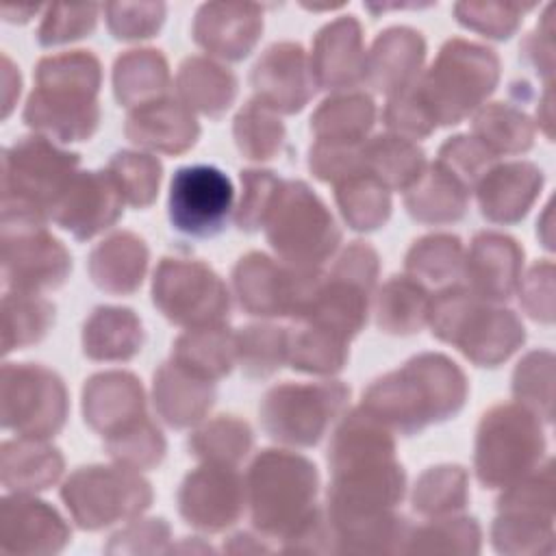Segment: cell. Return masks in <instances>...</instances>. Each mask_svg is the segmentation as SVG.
Here are the masks:
<instances>
[{
  "instance_id": "6da1fadb",
  "label": "cell",
  "mask_w": 556,
  "mask_h": 556,
  "mask_svg": "<svg viewBox=\"0 0 556 556\" xmlns=\"http://www.w3.org/2000/svg\"><path fill=\"white\" fill-rule=\"evenodd\" d=\"M35 80L24 122L61 141L89 139L98 126V59L85 50L46 56L37 63Z\"/></svg>"
},
{
  "instance_id": "7a4b0ae2",
  "label": "cell",
  "mask_w": 556,
  "mask_h": 556,
  "mask_svg": "<svg viewBox=\"0 0 556 556\" xmlns=\"http://www.w3.org/2000/svg\"><path fill=\"white\" fill-rule=\"evenodd\" d=\"M465 378L445 356L424 354L371 384L365 408L382 415L397 430L410 434L430 421H441L463 406Z\"/></svg>"
},
{
  "instance_id": "3957f363",
  "label": "cell",
  "mask_w": 556,
  "mask_h": 556,
  "mask_svg": "<svg viewBox=\"0 0 556 556\" xmlns=\"http://www.w3.org/2000/svg\"><path fill=\"white\" fill-rule=\"evenodd\" d=\"M78 154L61 152L46 137H22L2 159V222L41 226L72 185Z\"/></svg>"
},
{
  "instance_id": "277c9868",
  "label": "cell",
  "mask_w": 556,
  "mask_h": 556,
  "mask_svg": "<svg viewBox=\"0 0 556 556\" xmlns=\"http://www.w3.org/2000/svg\"><path fill=\"white\" fill-rule=\"evenodd\" d=\"M495 78L497 59L493 50L454 39L441 48L437 63L426 76V87L417 91V98L421 104L432 102L430 119L458 124V119L493 89Z\"/></svg>"
},
{
  "instance_id": "5b68a950",
  "label": "cell",
  "mask_w": 556,
  "mask_h": 556,
  "mask_svg": "<svg viewBox=\"0 0 556 556\" xmlns=\"http://www.w3.org/2000/svg\"><path fill=\"white\" fill-rule=\"evenodd\" d=\"M252 517L267 532L287 528L289 521H304V506L315 500L317 471L302 456L265 450L250 467Z\"/></svg>"
},
{
  "instance_id": "8992f818",
  "label": "cell",
  "mask_w": 556,
  "mask_h": 556,
  "mask_svg": "<svg viewBox=\"0 0 556 556\" xmlns=\"http://www.w3.org/2000/svg\"><path fill=\"white\" fill-rule=\"evenodd\" d=\"M269 206L278 211L267 228V239L285 258L319 263L337 245L334 222L306 185L287 182Z\"/></svg>"
},
{
  "instance_id": "52a82bcc",
  "label": "cell",
  "mask_w": 556,
  "mask_h": 556,
  "mask_svg": "<svg viewBox=\"0 0 556 556\" xmlns=\"http://www.w3.org/2000/svg\"><path fill=\"white\" fill-rule=\"evenodd\" d=\"M65 389L61 378L39 365L2 369V426L24 437H50L65 421Z\"/></svg>"
},
{
  "instance_id": "ba28073f",
  "label": "cell",
  "mask_w": 556,
  "mask_h": 556,
  "mask_svg": "<svg viewBox=\"0 0 556 556\" xmlns=\"http://www.w3.org/2000/svg\"><path fill=\"white\" fill-rule=\"evenodd\" d=\"M235 189L215 165H185L169 182L167 215L174 230L208 239L219 235L232 213Z\"/></svg>"
},
{
  "instance_id": "9c48e42d",
  "label": "cell",
  "mask_w": 556,
  "mask_h": 556,
  "mask_svg": "<svg viewBox=\"0 0 556 556\" xmlns=\"http://www.w3.org/2000/svg\"><path fill=\"white\" fill-rule=\"evenodd\" d=\"M348 389L343 384H282L274 387L261 406L263 426L269 437L315 445L332 417L341 410Z\"/></svg>"
},
{
  "instance_id": "30bf717a",
  "label": "cell",
  "mask_w": 556,
  "mask_h": 556,
  "mask_svg": "<svg viewBox=\"0 0 556 556\" xmlns=\"http://www.w3.org/2000/svg\"><path fill=\"white\" fill-rule=\"evenodd\" d=\"M30 224L2 222V278L15 293H33L63 285L72 258L61 241Z\"/></svg>"
},
{
  "instance_id": "8fae6325",
  "label": "cell",
  "mask_w": 556,
  "mask_h": 556,
  "mask_svg": "<svg viewBox=\"0 0 556 556\" xmlns=\"http://www.w3.org/2000/svg\"><path fill=\"white\" fill-rule=\"evenodd\" d=\"M154 304L176 324L217 321L228 308L213 304L200 295H226L219 278L202 263H180L163 258L154 276Z\"/></svg>"
},
{
  "instance_id": "7c38bea8",
  "label": "cell",
  "mask_w": 556,
  "mask_h": 556,
  "mask_svg": "<svg viewBox=\"0 0 556 556\" xmlns=\"http://www.w3.org/2000/svg\"><path fill=\"white\" fill-rule=\"evenodd\" d=\"M122 213V191L113 187V180L87 172L72 180L70 191L61 198L52 213V219L72 230L76 239H87L98 230L113 224Z\"/></svg>"
},
{
  "instance_id": "4fadbf2b",
  "label": "cell",
  "mask_w": 556,
  "mask_h": 556,
  "mask_svg": "<svg viewBox=\"0 0 556 556\" xmlns=\"http://www.w3.org/2000/svg\"><path fill=\"white\" fill-rule=\"evenodd\" d=\"M241 510V489L232 471L200 469L189 473L180 489V513L204 530L230 526Z\"/></svg>"
},
{
  "instance_id": "5bb4252c",
  "label": "cell",
  "mask_w": 556,
  "mask_h": 556,
  "mask_svg": "<svg viewBox=\"0 0 556 556\" xmlns=\"http://www.w3.org/2000/svg\"><path fill=\"white\" fill-rule=\"evenodd\" d=\"M304 70L302 46L276 43L254 65L252 85L267 106L293 113L300 111L311 96Z\"/></svg>"
},
{
  "instance_id": "9a60e30c",
  "label": "cell",
  "mask_w": 556,
  "mask_h": 556,
  "mask_svg": "<svg viewBox=\"0 0 556 556\" xmlns=\"http://www.w3.org/2000/svg\"><path fill=\"white\" fill-rule=\"evenodd\" d=\"M315 72L321 85H352L361 78V26L354 15L341 17L317 33Z\"/></svg>"
},
{
  "instance_id": "2e32d148",
  "label": "cell",
  "mask_w": 556,
  "mask_h": 556,
  "mask_svg": "<svg viewBox=\"0 0 556 556\" xmlns=\"http://www.w3.org/2000/svg\"><path fill=\"white\" fill-rule=\"evenodd\" d=\"M180 109L178 102L163 100L143 104L126 122V135L146 148H156L165 152H180L193 146L198 137L195 119L185 111L174 122L169 117Z\"/></svg>"
},
{
  "instance_id": "e0dca14e",
  "label": "cell",
  "mask_w": 556,
  "mask_h": 556,
  "mask_svg": "<svg viewBox=\"0 0 556 556\" xmlns=\"http://www.w3.org/2000/svg\"><path fill=\"white\" fill-rule=\"evenodd\" d=\"M148 250L141 239L124 232L115 235L91 254V276L100 289L128 293L141 285Z\"/></svg>"
},
{
  "instance_id": "ac0fdd59",
  "label": "cell",
  "mask_w": 556,
  "mask_h": 556,
  "mask_svg": "<svg viewBox=\"0 0 556 556\" xmlns=\"http://www.w3.org/2000/svg\"><path fill=\"white\" fill-rule=\"evenodd\" d=\"M261 17L256 4H204L195 15L193 37L202 48L219 54L226 33H235V37L252 50L263 30Z\"/></svg>"
},
{
  "instance_id": "d6986e66",
  "label": "cell",
  "mask_w": 556,
  "mask_h": 556,
  "mask_svg": "<svg viewBox=\"0 0 556 556\" xmlns=\"http://www.w3.org/2000/svg\"><path fill=\"white\" fill-rule=\"evenodd\" d=\"M61 456L39 443L7 441L2 445V480L9 489H46L61 473Z\"/></svg>"
},
{
  "instance_id": "ffe728a7",
  "label": "cell",
  "mask_w": 556,
  "mask_h": 556,
  "mask_svg": "<svg viewBox=\"0 0 556 556\" xmlns=\"http://www.w3.org/2000/svg\"><path fill=\"white\" fill-rule=\"evenodd\" d=\"M33 293L4 295V352L37 343L54 319V306L46 300L28 298Z\"/></svg>"
},
{
  "instance_id": "44dd1931",
  "label": "cell",
  "mask_w": 556,
  "mask_h": 556,
  "mask_svg": "<svg viewBox=\"0 0 556 556\" xmlns=\"http://www.w3.org/2000/svg\"><path fill=\"white\" fill-rule=\"evenodd\" d=\"M235 76L230 72H224L222 67L206 63L202 59H189L182 63L180 67V91L191 100L198 102V106L208 113V115H217V111L228 109L230 106V96H224L215 89H211L213 85H226L232 83Z\"/></svg>"
},
{
  "instance_id": "7402d4cb",
  "label": "cell",
  "mask_w": 556,
  "mask_h": 556,
  "mask_svg": "<svg viewBox=\"0 0 556 556\" xmlns=\"http://www.w3.org/2000/svg\"><path fill=\"white\" fill-rule=\"evenodd\" d=\"M109 167L115 172V182L126 185L124 195L135 206H146L152 202L159 180H161V163L146 154L135 152H117Z\"/></svg>"
},
{
  "instance_id": "603a6c76",
  "label": "cell",
  "mask_w": 556,
  "mask_h": 556,
  "mask_svg": "<svg viewBox=\"0 0 556 556\" xmlns=\"http://www.w3.org/2000/svg\"><path fill=\"white\" fill-rule=\"evenodd\" d=\"M406 148H408V143H404L395 137H376L374 146H369V156L365 161H369L371 169L378 172L380 185L402 187L415 174H419L424 154L413 148L408 154L397 159Z\"/></svg>"
},
{
  "instance_id": "cb8c5ba5",
  "label": "cell",
  "mask_w": 556,
  "mask_h": 556,
  "mask_svg": "<svg viewBox=\"0 0 556 556\" xmlns=\"http://www.w3.org/2000/svg\"><path fill=\"white\" fill-rule=\"evenodd\" d=\"M96 4L48 7V13L43 15L37 30V41L41 46H56L89 35L96 28Z\"/></svg>"
},
{
  "instance_id": "d4e9b609",
  "label": "cell",
  "mask_w": 556,
  "mask_h": 556,
  "mask_svg": "<svg viewBox=\"0 0 556 556\" xmlns=\"http://www.w3.org/2000/svg\"><path fill=\"white\" fill-rule=\"evenodd\" d=\"M154 4H106L104 11L109 15V28L117 39H141L152 37L154 30L161 28L165 7L156 9L152 15L143 17Z\"/></svg>"
},
{
  "instance_id": "484cf974",
  "label": "cell",
  "mask_w": 556,
  "mask_h": 556,
  "mask_svg": "<svg viewBox=\"0 0 556 556\" xmlns=\"http://www.w3.org/2000/svg\"><path fill=\"white\" fill-rule=\"evenodd\" d=\"M432 182L437 187V191H447L452 195H447V202L452 206H456L460 213H465V195H463V187H460V180L458 178H443L439 172H432ZM432 200L441 202L443 195L437 193V198H424V195H408L406 198V204H408V211L410 215H415L419 208H424L426 204H430Z\"/></svg>"
}]
</instances>
